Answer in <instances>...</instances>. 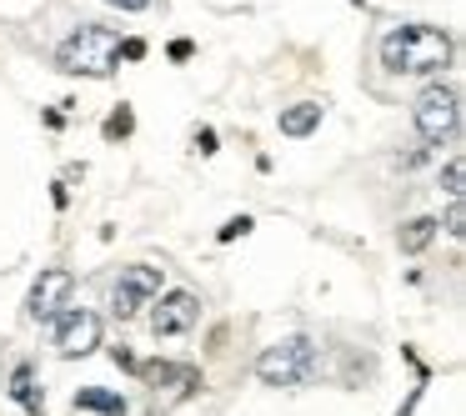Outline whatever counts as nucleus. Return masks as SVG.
<instances>
[{"label":"nucleus","instance_id":"1","mask_svg":"<svg viewBox=\"0 0 466 416\" xmlns=\"http://www.w3.org/2000/svg\"><path fill=\"white\" fill-rule=\"evenodd\" d=\"M451 61V36L436 25H401L381 41V66L391 76H436Z\"/></svg>","mask_w":466,"mask_h":416},{"label":"nucleus","instance_id":"2","mask_svg":"<svg viewBox=\"0 0 466 416\" xmlns=\"http://www.w3.org/2000/svg\"><path fill=\"white\" fill-rule=\"evenodd\" d=\"M116 46H121V36H116L111 25H81L76 36L61 41L56 61L71 76H96V81H101V76L116 71Z\"/></svg>","mask_w":466,"mask_h":416},{"label":"nucleus","instance_id":"3","mask_svg":"<svg viewBox=\"0 0 466 416\" xmlns=\"http://www.w3.org/2000/svg\"><path fill=\"white\" fill-rule=\"evenodd\" d=\"M316 361H321V351H316L311 336H286V341L266 346L261 361H256V376H261L266 386H306L316 376Z\"/></svg>","mask_w":466,"mask_h":416},{"label":"nucleus","instance_id":"4","mask_svg":"<svg viewBox=\"0 0 466 416\" xmlns=\"http://www.w3.org/2000/svg\"><path fill=\"white\" fill-rule=\"evenodd\" d=\"M411 121H416V131H421V141H431V146H446L456 131H461V96L451 91V86H426L421 96H416V106H411Z\"/></svg>","mask_w":466,"mask_h":416},{"label":"nucleus","instance_id":"5","mask_svg":"<svg viewBox=\"0 0 466 416\" xmlns=\"http://www.w3.org/2000/svg\"><path fill=\"white\" fill-rule=\"evenodd\" d=\"M71 291H76V276L66 271V266H51V271L35 276L31 296H25V316H31V321H51V316L71 301Z\"/></svg>","mask_w":466,"mask_h":416},{"label":"nucleus","instance_id":"6","mask_svg":"<svg viewBox=\"0 0 466 416\" xmlns=\"http://www.w3.org/2000/svg\"><path fill=\"white\" fill-rule=\"evenodd\" d=\"M151 296H161V271L156 266H121V281L111 286V306L116 316H131L141 311Z\"/></svg>","mask_w":466,"mask_h":416},{"label":"nucleus","instance_id":"7","mask_svg":"<svg viewBox=\"0 0 466 416\" xmlns=\"http://www.w3.org/2000/svg\"><path fill=\"white\" fill-rule=\"evenodd\" d=\"M101 346V316L96 311H66L56 326V351L61 356H91Z\"/></svg>","mask_w":466,"mask_h":416},{"label":"nucleus","instance_id":"8","mask_svg":"<svg viewBox=\"0 0 466 416\" xmlns=\"http://www.w3.org/2000/svg\"><path fill=\"white\" fill-rule=\"evenodd\" d=\"M196 321H201V301H196L191 291H166L161 306L151 311V331L156 336H181V331H191Z\"/></svg>","mask_w":466,"mask_h":416},{"label":"nucleus","instance_id":"9","mask_svg":"<svg viewBox=\"0 0 466 416\" xmlns=\"http://www.w3.org/2000/svg\"><path fill=\"white\" fill-rule=\"evenodd\" d=\"M141 371V381L146 386H201V376H196V366H176V361H146V366H136Z\"/></svg>","mask_w":466,"mask_h":416},{"label":"nucleus","instance_id":"10","mask_svg":"<svg viewBox=\"0 0 466 416\" xmlns=\"http://www.w3.org/2000/svg\"><path fill=\"white\" fill-rule=\"evenodd\" d=\"M316 126H321V106L316 101H296V106L281 111V136H296V141H301V136H311Z\"/></svg>","mask_w":466,"mask_h":416},{"label":"nucleus","instance_id":"11","mask_svg":"<svg viewBox=\"0 0 466 416\" xmlns=\"http://www.w3.org/2000/svg\"><path fill=\"white\" fill-rule=\"evenodd\" d=\"M11 396H15V401H21L31 416H41V411H46L41 386H35V366H31V361H21V366H15V376H11Z\"/></svg>","mask_w":466,"mask_h":416},{"label":"nucleus","instance_id":"12","mask_svg":"<svg viewBox=\"0 0 466 416\" xmlns=\"http://www.w3.org/2000/svg\"><path fill=\"white\" fill-rule=\"evenodd\" d=\"M76 411L126 416V396H116V391H101V386H86V391H76Z\"/></svg>","mask_w":466,"mask_h":416},{"label":"nucleus","instance_id":"13","mask_svg":"<svg viewBox=\"0 0 466 416\" xmlns=\"http://www.w3.org/2000/svg\"><path fill=\"white\" fill-rule=\"evenodd\" d=\"M436 226H441V221H431V216H416V221H406L401 236H396V241H401V251H406V256L426 251V246L436 241Z\"/></svg>","mask_w":466,"mask_h":416},{"label":"nucleus","instance_id":"14","mask_svg":"<svg viewBox=\"0 0 466 416\" xmlns=\"http://www.w3.org/2000/svg\"><path fill=\"white\" fill-rule=\"evenodd\" d=\"M131 131H136L131 106H121V111H111V116H106V141H116V136H131Z\"/></svg>","mask_w":466,"mask_h":416},{"label":"nucleus","instance_id":"15","mask_svg":"<svg viewBox=\"0 0 466 416\" xmlns=\"http://www.w3.org/2000/svg\"><path fill=\"white\" fill-rule=\"evenodd\" d=\"M461 161H451V166H446V171H441V186H446V196H451V201H461Z\"/></svg>","mask_w":466,"mask_h":416},{"label":"nucleus","instance_id":"16","mask_svg":"<svg viewBox=\"0 0 466 416\" xmlns=\"http://www.w3.org/2000/svg\"><path fill=\"white\" fill-rule=\"evenodd\" d=\"M246 231H251V216H231L216 236H221V241H236V236H246Z\"/></svg>","mask_w":466,"mask_h":416},{"label":"nucleus","instance_id":"17","mask_svg":"<svg viewBox=\"0 0 466 416\" xmlns=\"http://www.w3.org/2000/svg\"><path fill=\"white\" fill-rule=\"evenodd\" d=\"M446 231H451V236H466V211H461V201H451V211H446Z\"/></svg>","mask_w":466,"mask_h":416},{"label":"nucleus","instance_id":"18","mask_svg":"<svg viewBox=\"0 0 466 416\" xmlns=\"http://www.w3.org/2000/svg\"><path fill=\"white\" fill-rule=\"evenodd\" d=\"M116 56H126V61H141V56H146V41H136V36H131V41L116 46Z\"/></svg>","mask_w":466,"mask_h":416},{"label":"nucleus","instance_id":"19","mask_svg":"<svg viewBox=\"0 0 466 416\" xmlns=\"http://www.w3.org/2000/svg\"><path fill=\"white\" fill-rule=\"evenodd\" d=\"M196 151L211 156V151H216V131H196Z\"/></svg>","mask_w":466,"mask_h":416},{"label":"nucleus","instance_id":"20","mask_svg":"<svg viewBox=\"0 0 466 416\" xmlns=\"http://www.w3.org/2000/svg\"><path fill=\"white\" fill-rule=\"evenodd\" d=\"M191 51H196L191 41H171V61H191Z\"/></svg>","mask_w":466,"mask_h":416},{"label":"nucleus","instance_id":"21","mask_svg":"<svg viewBox=\"0 0 466 416\" xmlns=\"http://www.w3.org/2000/svg\"><path fill=\"white\" fill-rule=\"evenodd\" d=\"M111 356H116V366H126V371H136V356H131V351H126V346H116V351H111Z\"/></svg>","mask_w":466,"mask_h":416},{"label":"nucleus","instance_id":"22","mask_svg":"<svg viewBox=\"0 0 466 416\" xmlns=\"http://www.w3.org/2000/svg\"><path fill=\"white\" fill-rule=\"evenodd\" d=\"M106 5H121V11H146L151 0H106Z\"/></svg>","mask_w":466,"mask_h":416}]
</instances>
